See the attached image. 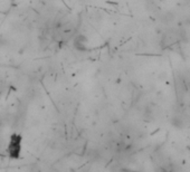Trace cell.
<instances>
[{
	"instance_id": "6da1fadb",
	"label": "cell",
	"mask_w": 190,
	"mask_h": 172,
	"mask_svg": "<svg viewBox=\"0 0 190 172\" xmlns=\"http://www.w3.org/2000/svg\"><path fill=\"white\" fill-rule=\"evenodd\" d=\"M21 151V138L18 134H13L10 136V141L8 144V154L9 157L13 158H18L20 155Z\"/></svg>"
},
{
	"instance_id": "7a4b0ae2",
	"label": "cell",
	"mask_w": 190,
	"mask_h": 172,
	"mask_svg": "<svg viewBox=\"0 0 190 172\" xmlns=\"http://www.w3.org/2000/svg\"><path fill=\"white\" fill-rule=\"evenodd\" d=\"M171 124L172 126L176 128H185V121H183L182 117H180V116H173V117L171 118Z\"/></svg>"
},
{
	"instance_id": "3957f363",
	"label": "cell",
	"mask_w": 190,
	"mask_h": 172,
	"mask_svg": "<svg viewBox=\"0 0 190 172\" xmlns=\"http://www.w3.org/2000/svg\"><path fill=\"white\" fill-rule=\"evenodd\" d=\"M173 20H175V13H171V11L166 13L165 15H163V17H162V21H163L165 23H170Z\"/></svg>"
}]
</instances>
